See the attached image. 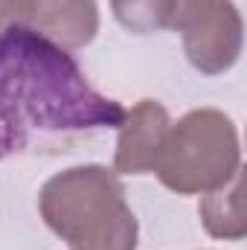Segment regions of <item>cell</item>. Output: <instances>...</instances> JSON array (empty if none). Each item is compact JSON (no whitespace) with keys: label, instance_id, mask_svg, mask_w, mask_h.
I'll return each instance as SVG.
<instances>
[{"label":"cell","instance_id":"obj_1","mask_svg":"<svg viewBox=\"0 0 247 250\" xmlns=\"http://www.w3.org/2000/svg\"><path fill=\"white\" fill-rule=\"evenodd\" d=\"M125 108L84 79L76 59L44 35L9 21L0 29V125L15 151L32 137L117 128Z\"/></svg>","mask_w":247,"mask_h":250},{"label":"cell","instance_id":"obj_8","mask_svg":"<svg viewBox=\"0 0 247 250\" xmlns=\"http://www.w3.org/2000/svg\"><path fill=\"white\" fill-rule=\"evenodd\" d=\"M111 9L128 32L148 35L169 29L175 0H111Z\"/></svg>","mask_w":247,"mask_h":250},{"label":"cell","instance_id":"obj_7","mask_svg":"<svg viewBox=\"0 0 247 250\" xmlns=\"http://www.w3.org/2000/svg\"><path fill=\"white\" fill-rule=\"evenodd\" d=\"M198 215L204 230L212 239H224V242H239L247 233L245 209H242V172L227 181L221 189L201 195L198 204Z\"/></svg>","mask_w":247,"mask_h":250},{"label":"cell","instance_id":"obj_9","mask_svg":"<svg viewBox=\"0 0 247 250\" xmlns=\"http://www.w3.org/2000/svg\"><path fill=\"white\" fill-rule=\"evenodd\" d=\"M9 21H12V12H9V9L3 6V0H0V29H3V26H6Z\"/></svg>","mask_w":247,"mask_h":250},{"label":"cell","instance_id":"obj_2","mask_svg":"<svg viewBox=\"0 0 247 250\" xmlns=\"http://www.w3.org/2000/svg\"><path fill=\"white\" fill-rule=\"evenodd\" d=\"M44 224L70 250H137L140 227L120 175L105 166H73L38 195Z\"/></svg>","mask_w":247,"mask_h":250},{"label":"cell","instance_id":"obj_4","mask_svg":"<svg viewBox=\"0 0 247 250\" xmlns=\"http://www.w3.org/2000/svg\"><path fill=\"white\" fill-rule=\"evenodd\" d=\"M169 26L181 32L186 59L204 76L227 73L242 56L245 23L233 0H175Z\"/></svg>","mask_w":247,"mask_h":250},{"label":"cell","instance_id":"obj_5","mask_svg":"<svg viewBox=\"0 0 247 250\" xmlns=\"http://www.w3.org/2000/svg\"><path fill=\"white\" fill-rule=\"evenodd\" d=\"M15 23L44 35L62 50H82L99 32V3L96 0H21L15 9Z\"/></svg>","mask_w":247,"mask_h":250},{"label":"cell","instance_id":"obj_6","mask_svg":"<svg viewBox=\"0 0 247 250\" xmlns=\"http://www.w3.org/2000/svg\"><path fill=\"white\" fill-rule=\"evenodd\" d=\"M117 151H114V172L117 175H145L154 169V160L163 148V140L172 128L169 111L157 99H143L131 111L125 108Z\"/></svg>","mask_w":247,"mask_h":250},{"label":"cell","instance_id":"obj_10","mask_svg":"<svg viewBox=\"0 0 247 250\" xmlns=\"http://www.w3.org/2000/svg\"><path fill=\"white\" fill-rule=\"evenodd\" d=\"M18 3H21V0H3V6L12 12V18H15V9H18Z\"/></svg>","mask_w":247,"mask_h":250},{"label":"cell","instance_id":"obj_3","mask_svg":"<svg viewBox=\"0 0 247 250\" xmlns=\"http://www.w3.org/2000/svg\"><path fill=\"white\" fill-rule=\"evenodd\" d=\"M157 181L178 195H206L242 172L236 123L218 108H195L172 123L154 160Z\"/></svg>","mask_w":247,"mask_h":250}]
</instances>
